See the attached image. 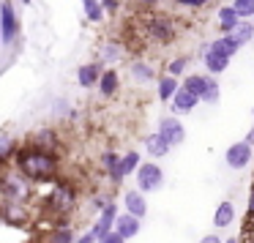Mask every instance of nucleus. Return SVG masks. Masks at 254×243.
Segmentation results:
<instances>
[{
	"mask_svg": "<svg viewBox=\"0 0 254 243\" xmlns=\"http://www.w3.org/2000/svg\"><path fill=\"white\" fill-rule=\"evenodd\" d=\"M14 161H17L19 175L30 183H44L58 175V156L44 148H36V145L33 148H22Z\"/></svg>",
	"mask_w": 254,
	"mask_h": 243,
	"instance_id": "obj_1",
	"label": "nucleus"
},
{
	"mask_svg": "<svg viewBox=\"0 0 254 243\" xmlns=\"http://www.w3.org/2000/svg\"><path fill=\"white\" fill-rule=\"evenodd\" d=\"M74 205H77V188L66 181H58L55 186H52L50 197H47V208L58 216H66L74 210Z\"/></svg>",
	"mask_w": 254,
	"mask_h": 243,
	"instance_id": "obj_2",
	"label": "nucleus"
},
{
	"mask_svg": "<svg viewBox=\"0 0 254 243\" xmlns=\"http://www.w3.org/2000/svg\"><path fill=\"white\" fill-rule=\"evenodd\" d=\"M161 183H164V172H161L159 164H153V161L139 164V170H137V188L139 191L150 194V191H156Z\"/></svg>",
	"mask_w": 254,
	"mask_h": 243,
	"instance_id": "obj_3",
	"label": "nucleus"
},
{
	"mask_svg": "<svg viewBox=\"0 0 254 243\" xmlns=\"http://www.w3.org/2000/svg\"><path fill=\"white\" fill-rule=\"evenodd\" d=\"M19 33V22H17V11H14L11 0H0V36L6 44H11Z\"/></svg>",
	"mask_w": 254,
	"mask_h": 243,
	"instance_id": "obj_4",
	"label": "nucleus"
},
{
	"mask_svg": "<svg viewBox=\"0 0 254 243\" xmlns=\"http://www.w3.org/2000/svg\"><path fill=\"white\" fill-rule=\"evenodd\" d=\"M145 30H148V36L156 41V44H170V41L175 39V25H172V19H167V17H153Z\"/></svg>",
	"mask_w": 254,
	"mask_h": 243,
	"instance_id": "obj_5",
	"label": "nucleus"
},
{
	"mask_svg": "<svg viewBox=\"0 0 254 243\" xmlns=\"http://www.w3.org/2000/svg\"><path fill=\"white\" fill-rule=\"evenodd\" d=\"M224 161H227V167H232V170H243V167H249V161H252V145H249L246 139L230 145L227 153H224Z\"/></svg>",
	"mask_w": 254,
	"mask_h": 243,
	"instance_id": "obj_6",
	"label": "nucleus"
},
{
	"mask_svg": "<svg viewBox=\"0 0 254 243\" xmlns=\"http://www.w3.org/2000/svg\"><path fill=\"white\" fill-rule=\"evenodd\" d=\"M115 221H118V208L115 205H110V208H104L99 213V219H96V224H93V238H96V243L101 241V238H107L110 232H115Z\"/></svg>",
	"mask_w": 254,
	"mask_h": 243,
	"instance_id": "obj_7",
	"label": "nucleus"
},
{
	"mask_svg": "<svg viewBox=\"0 0 254 243\" xmlns=\"http://www.w3.org/2000/svg\"><path fill=\"white\" fill-rule=\"evenodd\" d=\"M28 183L22 175L19 178H0V194L8 199V202H19V199L28 194Z\"/></svg>",
	"mask_w": 254,
	"mask_h": 243,
	"instance_id": "obj_8",
	"label": "nucleus"
},
{
	"mask_svg": "<svg viewBox=\"0 0 254 243\" xmlns=\"http://www.w3.org/2000/svg\"><path fill=\"white\" fill-rule=\"evenodd\" d=\"M156 131H159L170 145H181L183 139H186V128H183V123L178 121V118H161Z\"/></svg>",
	"mask_w": 254,
	"mask_h": 243,
	"instance_id": "obj_9",
	"label": "nucleus"
},
{
	"mask_svg": "<svg viewBox=\"0 0 254 243\" xmlns=\"http://www.w3.org/2000/svg\"><path fill=\"white\" fill-rule=\"evenodd\" d=\"M101 170H104L107 175H110V181H112V183H118V186H121L123 178H126V172H123V156L110 153V150H107V153L101 156Z\"/></svg>",
	"mask_w": 254,
	"mask_h": 243,
	"instance_id": "obj_10",
	"label": "nucleus"
},
{
	"mask_svg": "<svg viewBox=\"0 0 254 243\" xmlns=\"http://www.w3.org/2000/svg\"><path fill=\"white\" fill-rule=\"evenodd\" d=\"M123 205H126V213L137 216V219H145V213H148V202H145V194L139 188L123 194Z\"/></svg>",
	"mask_w": 254,
	"mask_h": 243,
	"instance_id": "obj_11",
	"label": "nucleus"
},
{
	"mask_svg": "<svg viewBox=\"0 0 254 243\" xmlns=\"http://www.w3.org/2000/svg\"><path fill=\"white\" fill-rule=\"evenodd\" d=\"M139 221L142 219H137V216H131V213H118V221H115V232L121 238H134L139 232Z\"/></svg>",
	"mask_w": 254,
	"mask_h": 243,
	"instance_id": "obj_12",
	"label": "nucleus"
},
{
	"mask_svg": "<svg viewBox=\"0 0 254 243\" xmlns=\"http://www.w3.org/2000/svg\"><path fill=\"white\" fill-rule=\"evenodd\" d=\"M101 74H104L101 71V63H85L77 71V82L82 85V88H93V85H99Z\"/></svg>",
	"mask_w": 254,
	"mask_h": 243,
	"instance_id": "obj_13",
	"label": "nucleus"
},
{
	"mask_svg": "<svg viewBox=\"0 0 254 243\" xmlns=\"http://www.w3.org/2000/svg\"><path fill=\"white\" fill-rule=\"evenodd\" d=\"M3 208H0V216L8 221V224H25L28 221V210L22 208L19 202H8V199H3Z\"/></svg>",
	"mask_w": 254,
	"mask_h": 243,
	"instance_id": "obj_14",
	"label": "nucleus"
},
{
	"mask_svg": "<svg viewBox=\"0 0 254 243\" xmlns=\"http://www.w3.org/2000/svg\"><path fill=\"white\" fill-rule=\"evenodd\" d=\"M202 61H205V68H208L210 74H221V71H227V66H230V58L213 52V50H210V44L202 50Z\"/></svg>",
	"mask_w": 254,
	"mask_h": 243,
	"instance_id": "obj_15",
	"label": "nucleus"
},
{
	"mask_svg": "<svg viewBox=\"0 0 254 243\" xmlns=\"http://www.w3.org/2000/svg\"><path fill=\"white\" fill-rule=\"evenodd\" d=\"M170 148H172V145L167 142V139L161 137L159 131H156V134H148V137H145V150H148L153 159H161V156H167V153H170Z\"/></svg>",
	"mask_w": 254,
	"mask_h": 243,
	"instance_id": "obj_16",
	"label": "nucleus"
},
{
	"mask_svg": "<svg viewBox=\"0 0 254 243\" xmlns=\"http://www.w3.org/2000/svg\"><path fill=\"white\" fill-rule=\"evenodd\" d=\"M197 104H199V96L189 93L183 85H181V90L175 93V99H172V110H175V112H191Z\"/></svg>",
	"mask_w": 254,
	"mask_h": 243,
	"instance_id": "obj_17",
	"label": "nucleus"
},
{
	"mask_svg": "<svg viewBox=\"0 0 254 243\" xmlns=\"http://www.w3.org/2000/svg\"><path fill=\"white\" fill-rule=\"evenodd\" d=\"M219 25H221V30H224V36H232V33H235V28L241 25V17H238L235 6L219 8Z\"/></svg>",
	"mask_w": 254,
	"mask_h": 243,
	"instance_id": "obj_18",
	"label": "nucleus"
},
{
	"mask_svg": "<svg viewBox=\"0 0 254 243\" xmlns=\"http://www.w3.org/2000/svg\"><path fill=\"white\" fill-rule=\"evenodd\" d=\"M159 99L161 101H172L175 99V93L181 90V85H178V79L175 77H170V74H164V77H159Z\"/></svg>",
	"mask_w": 254,
	"mask_h": 243,
	"instance_id": "obj_19",
	"label": "nucleus"
},
{
	"mask_svg": "<svg viewBox=\"0 0 254 243\" xmlns=\"http://www.w3.org/2000/svg\"><path fill=\"white\" fill-rule=\"evenodd\" d=\"M131 77H134V82H142V85L159 82V79H156V71L148 66V63H142V61H134L131 63Z\"/></svg>",
	"mask_w": 254,
	"mask_h": 243,
	"instance_id": "obj_20",
	"label": "nucleus"
},
{
	"mask_svg": "<svg viewBox=\"0 0 254 243\" xmlns=\"http://www.w3.org/2000/svg\"><path fill=\"white\" fill-rule=\"evenodd\" d=\"M99 90H101V96H104V99H110V96L118 93V71H115V68H107V71L101 74Z\"/></svg>",
	"mask_w": 254,
	"mask_h": 243,
	"instance_id": "obj_21",
	"label": "nucleus"
},
{
	"mask_svg": "<svg viewBox=\"0 0 254 243\" xmlns=\"http://www.w3.org/2000/svg\"><path fill=\"white\" fill-rule=\"evenodd\" d=\"M208 82H210V77H205V74H191V77L183 79V88H186L189 93L199 96V101H202V93H205V88H208Z\"/></svg>",
	"mask_w": 254,
	"mask_h": 243,
	"instance_id": "obj_22",
	"label": "nucleus"
},
{
	"mask_svg": "<svg viewBox=\"0 0 254 243\" xmlns=\"http://www.w3.org/2000/svg\"><path fill=\"white\" fill-rule=\"evenodd\" d=\"M210 50L219 52V55H224V58H230V61H232V55H235V52L241 50V47L235 44V39H232V36H221V39H216L213 44H210Z\"/></svg>",
	"mask_w": 254,
	"mask_h": 243,
	"instance_id": "obj_23",
	"label": "nucleus"
},
{
	"mask_svg": "<svg viewBox=\"0 0 254 243\" xmlns=\"http://www.w3.org/2000/svg\"><path fill=\"white\" fill-rule=\"evenodd\" d=\"M232 219H235V208H232V202H221L219 208H216V213H213V224L216 227H230Z\"/></svg>",
	"mask_w": 254,
	"mask_h": 243,
	"instance_id": "obj_24",
	"label": "nucleus"
},
{
	"mask_svg": "<svg viewBox=\"0 0 254 243\" xmlns=\"http://www.w3.org/2000/svg\"><path fill=\"white\" fill-rule=\"evenodd\" d=\"M82 8H85V17H88L90 22H101V19H104L101 0H82Z\"/></svg>",
	"mask_w": 254,
	"mask_h": 243,
	"instance_id": "obj_25",
	"label": "nucleus"
},
{
	"mask_svg": "<svg viewBox=\"0 0 254 243\" xmlns=\"http://www.w3.org/2000/svg\"><path fill=\"white\" fill-rule=\"evenodd\" d=\"M232 39H235L238 47L249 44V41L254 39V25H252V22H241V25L235 28V33H232Z\"/></svg>",
	"mask_w": 254,
	"mask_h": 243,
	"instance_id": "obj_26",
	"label": "nucleus"
},
{
	"mask_svg": "<svg viewBox=\"0 0 254 243\" xmlns=\"http://www.w3.org/2000/svg\"><path fill=\"white\" fill-rule=\"evenodd\" d=\"M14 150H17V142L3 134V137H0V164H6V161L14 156Z\"/></svg>",
	"mask_w": 254,
	"mask_h": 243,
	"instance_id": "obj_27",
	"label": "nucleus"
},
{
	"mask_svg": "<svg viewBox=\"0 0 254 243\" xmlns=\"http://www.w3.org/2000/svg\"><path fill=\"white\" fill-rule=\"evenodd\" d=\"M50 243H74V232H71V227H58L55 232H52V238H50Z\"/></svg>",
	"mask_w": 254,
	"mask_h": 243,
	"instance_id": "obj_28",
	"label": "nucleus"
},
{
	"mask_svg": "<svg viewBox=\"0 0 254 243\" xmlns=\"http://www.w3.org/2000/svg\"><path fill=\"white\" fill-rule=\"evenodd\" d=\"M219 82H216L213 77H210V82H208V88H205V93H202V101L205 104H216V101H219Z\"/></svg>",
	"mask_w": 254,
	"mask_h": 243,
	"instance_id": "obj_29",
	"label": "nucleus"
},
{
	"mask_svg": "<svg viewBox=\"0 0 254 243\" xmlns=\"http://www.w3.org/2000/svg\"><path fill=\"white\" fill-rule=\"evenodd\" d=\"M137 170H139V153L131 150V153L123 156V172H126V175H131V172L137 175Z\"/></svg>",
	"mask_w": 254,
	"mask_h": 243,
	"instance_id": "obj_30",
	"label": "nucleus"
},
{
	"mask_svg": "<svg viewBox=\"0 0 254 243\" xmlns=\"http://www.w3.org/2000/svg\"><path fill=\"white\" fill-rule=\"evenodd\" d=\"M186 63H189V58H175V61L167 66V74H170V77H178V74H183V71H186Z\"/></svg>",
	"mask_w": 254,
	"mask_h": 243,
	"instance_id": "obj_31",
	"label": "nucleus"
},
{
	"mask_svg": "<svg viewBox=\"0 0 254 243\" xmlns=\"http://www.w3.org/2000/svg\"><path fill=\"white\" fill-rule=\"evenodd\" d=\"M238 17H254V6H243V3H232Z\"/></svg>",
	"mask_w": 254,
	"mask_h": 243,
	"instance_id": "obj_32",
	"label": "nucleus"
},
{
	"mask_svg": "<svg viewBox=\"0 0 254 243\" xmlns=\"http://www.w3.org/2000/svg\"><path fill=\"white\" fill-rule=\"evenodd\" d=\"M246 219H254V183L249 188V205H246Z\"/></svg>",
	"mask_w": 254,
	"mask_h": 243,
	"instance_id": "obj_33",
	"label": "nucleus"
},
{
	"mask_svg": "<svg viewBox=\"0 0 254 243\" xmlns=\"http://www.w3.org/2000/svg\"><path fill=\"white\" fill-rule=\"evenodd\" d=\"M99 243H126V238H121L118 232H110V235H107V238H101Z\"/></svg>",
	"mask_w": 254,
	"mask_h": 243,
	"instance_id": "obj_34",
	"label": "nucleus"
},
{
	"mask_svg": "<svg viewBox=\"0 0 254 243\" xmlns=\"http://www.w3.org/2000/svg\"><path fill=\"white\" fill-rule=\"evenodd\" d=\"M181 6H189V8H199V6H205L208 0H178Z\"/></svg>",
	"mask_w": 254,
	"mask_h": 243,
	"instance_id": "obj_35",
	"label": "nucleus"
},
{
	"mask_svg": "<svg viewBox=\"0 0 254 243\" xmlns=\"http://www.w3.org/2000/svg\"><path fill=\"white\" fill-rule=\"evenodd\" d=\"M115 58H121V50H115V47H107V50H104V61H115Z\"/></svg>",
	"mask_w": 254,
	"mask_h": 243,
	"instance_id": "obj_36",
	"label": "nucleus"
},
{
	"mask_svg": "<svg viewBox=\"0 0 254 243\" xmlns=\"http://www.w3.org/2000/svg\"><path fill=\"white\" fill-rule=\"evenodd\" d=\"M104 11H118V0H101Z\"/></svg>",
	"mask_w": 254,
	"mask_h": 243,
	"instance_id": "obj_37",
	"label": "nucleus"
},
{
	"mask_svg": "<svg viewBox=\"0 0 254 243\" xmlns=\"http://www.w3.org/2000/svg\"><path fill=\"white\" fill-rule=\"evenodd\" d=\"M74 243H96V238H93V232H85L82 238H77Z\"/></svg>",
	"mask_w": 254,
	"mask_h": 243,
	"instance_id": "obj_38",
	"label": "nucleus"
},
{
	"mask_svg": "<svg viewBox=\"0 0 254 243\" xmlns=\"http://www.w3.org/2000/svg\"><path fill=\"white\" fill-rule=\"evenodd\" d=\"M199 243H224V241H221L219 235H205V238H202V241H199Z\"/></svg>",
	"mask_w": 254,
	"mask_h": 243,
	"instance_id": "obj_39",
	"label": "nucleus"
},
{
	"mask_svg": "<svg viewBox=\"0 0 254 243\" xmlns=\"http://www.w3.org/2000/svg\"><path fill=\"white\" fill-rule=\"evenodd\" d=\"M139 3H142V6H156L159 0H139Z\"/></svg>",
	"mask_w": 254,
	"mask_h": 243,
	"instance_id": "obj_40",
	"label": "nucleus"
},
{
	"mask_svg": "<svg viewBox=\"0 0 254 243\" xmlns=\"http://www.w3.org/2000/svg\"><path fill=\"white\" fill-rule=\"evenodd\" d=\"M246 142H249V145H254V128H252V131H249V137H246Z\"/></svg>",
	"mask_w": 254,
	"mask_h": 243,
	"instance_id": "obj_41",
	"label": "nucleus"
},
{
	"mask_svg": "<svg viewBox=\"0 0 254 243\" xmlns=\"http://www.w3.org/2000/svg\"><path fill=\"white\" fill-rule=\"evenodd\" d=\"M235 3H243V6H254V0H235Z\"/></svg>",
	"mask_w": 254,
	"mask_h": 243,
	"instance_id": "obj_42",
	"label": "nucleus"
},
{
	"mask_svg": "<svg viewBox=\"0 0 254 243\" xmlns=\"http://www.w3.org/2000/svg\"><path fill=\"white\" fill-rule=\"evenodd\" d=\"M227 243H238V241H235V238H230V241H227Z\"/></svg>",
	"mask_w": 254,
	"mask_h": 243,
	"instance_id": "obj_43",
	"label": "nucleus"
},
{
	"mask_svg": "<svg viewBox=\"0 0 254 243\" xmlns=\"http://www.w3.org/2000/svg\"><path fill=\"white\" fill-rule=\"evenodd\" d=\"M22 3H25V6H30V0H22Z\"/></svg>",
	"mask_w": 254,
	"mask_h": 243,
	"instance_id": "obj_44",
	"label": "nucleus"
},
{
	"mask_svg": "<svg viewBox=\"0 0 254 243\" xmlns=\"http://www.w3.org/2000/svg\"><path fill=\"white\" fill-rule=\"evenodd\" d=\"M0 41H3V36H0Z\"/></svg>",
	"mask_w": 254,
	"mask_h": 243,
	"instance_id": "obj_45",
	"label": "nucleus"
}]
</instances>
